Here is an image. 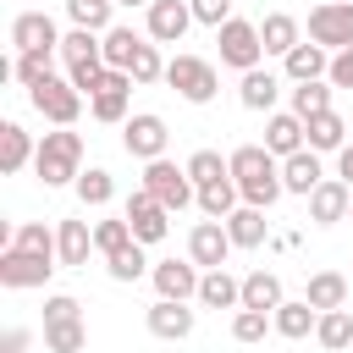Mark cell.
<instances>
[{
    "instance_id": "obj_1",
    "label": "cell",
    "mask_w": 353,
    "mask_h": 353,
    "mask_svg": "<svg viewBox=\"0 0 353 353\" xmlns=\"http://www.w3.org/2000/svg\"><path fill=\"white\" fill-rule=\"evenodd\" d=\"M232 182H237L243 204H259V210H270V204L287 193V182H281V160H276L265 143H243V149H232Z\"/></svg>"
},
{
    "instance_id": "obj_2",
    "label": "cell",
    "mask_w": 353,
    "mask_h": 353,
    "mask_svg": "<svg viewBox=\"0 0 353 353\" xmlns=\"http://www.w3.org/2000/svg\"><path fill=\"white\" fill-rule=\"evenodd\" d=\"M33 171H39L44 188L77 182V176H83V132H72V127L44 132V138H39V154H33Z\"/></svg>"
},
{
    "instance_id": "obj_3",
    "label": "cell",
    "mask_w": 353,
    "mask_h": 353,
    "mask_svg": "<svg viewBox=\"0 0 353 353\" xmlns=\"http://www.w3.org/2000/svg\"><path fill=\"white\" fill-rule=\"evenodd\" d=\"M61 61H66V77H72L83 94L99 88V77H105V44H99V33L72 28V33L61 39Z\"/></svg>"
},
{
    "instance_id": "obj_4",
    "label": "cell",
    "mask_w": 353,
    "mask_h": 353,
    "mask_svg": "<svg viewBox=\"0 0 353 353\" xmlns=\"http://www.w3.org/2000/svg\"><path fill=\"white\" fill-rule=\"evenodd\" d=\"M143 188L176 215V210H188V204H199V188H193V176H188V165H176V160H143Z\"/></svg>"
},
{
    "instance_id": "obj_5",
    "label": "cell",
    "mask_w": 353,
    "mask_h": 353,
    "mask_svg": "<svg viewBox=\"0 0 353 353\" xmlns=\"http://www.w3.org/2000/svg\"><path fill=\"white\" fill-rule=\"evenodd\" d=\"M28 99H33V110L44 116V121H55V127H72L77 116H83V88L72 83V77H44V83H33L28 88Z\"/></svg>"
},
{
    "instance_id": "obj_6",
    "label": "cell",
    "mask_w": 353,
    "mask_h": 353,
    "mask_svg": "<svg viewBox=\"0 0 353 353\" xmlns=\"http://www.w3.org/2000/svg\"><path fill=\"white\" fill-rule=\"evenodd\" d=\"M215 44H221V66H237V72H254L265 61V39H259V22H221L215 28Z\"/></svg>"
},
{
    "instance_id": "obj_7",
    "label": "cell",
    "mask_w": 353,
    "mask_h": 353,
    "mask_svg": "<svg viewBox=\"0 0 353 353\" xmlns=\"http://www.w3.org/2000/svg\"><path fill=\"white\" fill-rule=\"evenodd\" d=\"M165 83H171L188 105H210L215 88H221V77H215V66H210L204 55H176V61H165Z\"/></svg>"
},
{
    "instance_id": "obj_8",
    "label": "cell",
    "mask_w": 353,
    "mask_h": 353,
    "mask_svg": "<svg viewBox=\"0 0 353 353\" xmlns=\"http://www.w3.org/2000/svg\"><path fill=\"white\" fill-rule=\"evenodd\" d=\"M309 44H325L331 55L353 44V0H320L309 11Z\"/></svg>"
},
{
    "instance_id": "obj_9",
    "label": "cell",
    "mask_w": 353,
    "mask_h": 353,
    "mask_svg": "<svg viewBox=\"0 0 353 353\" xmlns=\"http://www.w3.org/2000/svg\"><path fill=\"white\" fill-rule=\"evenodd\" d=\"M121 215H127V226H132V237H138L143 248H149V243H160V237L171 232V210H165L143 182L127 193V210H121Z\"/></svg>"
},
{
    "instance_id": "obj_10",
    "label": "cell",
    "mask_w": 353,
    "mask_h": 353,
    "mask_svg": "<svg viewBox=\"0 0 353 353\" xmlns=\"http://www.w3.org/2000/svg\"><path fill=\"white\" fill-rule=\"evenodd\" d=\"M50 270H61V259H50V254H28V248H0V287H11V292L44 287Z\"/></svg>"
},
{
    "instance_id": "obj_11",
    "label": "cell",
    "mask_w": 353,
    "mask_h": 353,
    "mask_svg": "<svg viewBox=\"0 0 353 353\" xmlns=\"http://www.w3.org/2000/svg\"><path fill=\"white\" fill-rule=\"evenodd\" d=\"M127 99H132V72L105 66L99 88L88 94V116H94V121H105V127H121V121H127Z\"/></svg>"
},
{
    "instance_id": "obj_12",
    "label": "cell",
    "mask_w": 353,
    "mask_h": 353,
    "mask_svg": "<svg viewBox=\"0 0 353 353\" xmlns=\"http://www.w3.org/2000/svg\"><path fill=\"white\" fill-rule=\"evenodd\" d=\"M165 143H171V132H165V121H160L154 110H138V116L121 121V149H127L132 160H160Z\"/></svg>"
},
{
    "instance_id": "obj_13",
    "label": "cell",
    "mask_w": 353,
    "mask_h": 353,
    "mask_svg": "<svg viewBox=\"0 0 353 353\" xmlns=\"http://www.w3.org/2000/svg\"><path fill=\"white\" fill-rule=\"evenodd\" d=\"M232 232H226V221H199L193 232H188V259L199 265V270H221L226 259H232Z\"/></svg>"
},
{
    "instance_id": "obj_14",
    "label": "cell",
    "mask_w": 353,
    "mask_h": 353,
    "mask_svg": "<svg viewBox=\"0 0 353 353\" xmlns=\"http://www.w3.org/2000/svg\"><path fill=\"white\" fill-rule=\"evenodd\" d=\"M347 210H353V188H347L342 176H325V182L309 193V221H314V226H336V221H347Z\"/></svg>"
},
{
    "instance_id": "obj_15",
    "label": "cell",
    "mask_w": 353,
    "mask_h": 353,
    "mask_svg": "<svg viewBox=\"0 0 353 353\" xmlns=\"http://www.w3.org/2000/svg\"><path fill=\"white\" fill-rule=\"evenodd\" d=\"M149 281H154L160 298H182V303H188V298H199V281H204V276H199L193 259H160V265L149 270Z\"/></svg>"
},
{
    "instance_id": "obj_16",
    "label": "cell",
    "mask_w": 353,
    "mask_h": 353,
    "mask_svg": "<svg viewBox=\"0 0 353 353\" xmlns=\"http://www.w3.org/2000/svg\"><path fill=\"white\" fill-rule=\"evenodd\" d=\"M188 28H193V6L188 0H154L149 6V39L154 44H182Z\"/></svg>"
},
{
    "instance_id": "obj_17",
    "label": "cell",
    "mask_w": 353,
    "mask_h": 353,
    "mask_svg": "<svg viewBox=\"0 0 353 353\" xmlns=\"http://www.w3.org/2000/svg\"><path fill=\"white\" fill-rule=\"evenodd\" d=\"M265 149H270L276 160H287V154H298V149H309V132H303V116H292V110H270V121H265Z\"/></svg>"
},
{
    "instance_id": "obj_18",
    "label": "cell",
    "mask_w": 353,
    "mask_h": 353,
    "mask_svg": "<svg viewBox=\"0 0 353 353\" xmlns=\"http://www.w3.org/2000/svg\"><path fill=\"white\" fill-rule=\"evenodd\" d=\"M149 331L160 342H182V336H193V309L182 298H154L149 303Z\"/></svg>"
},
{
    "instance_id": "obj_19",
    "label": "cell",
    "mask_w": 353,
    "mask_h": 353,
    "mask_svg": "<svg viewBox=\"0 0 353 353\" xmlns=\"http://www.w3.org/2000/svg\"><path fill=\"white\" fill-rule=\"evenodd\" d=\"M281 182H287V193L309 199V193L325 182V171H320V149H298V154H287V160H281Z\"/></svg>"
},
{
    "instance_id": "obj_20",
    "label": "cell",
    "mask_w": 353,
    "mask_h": 353,
    "mask_svg": "<svg viewBox=\"0 0 353 353\" xmlns=\"http://www.w3.org/2000/svg\"><path fill=\"white\" fill-rule=\"evenodd\" d=\"M11 44L17 50H61V33H55V22L44 11H22L11 22Z\"/></svg>"
},
{
    "instance_id": "obj_21",
    "label": "cell",
    "mask_w": 353,
    "mask_h": 353,
    "mask_svg": "<svg viewBox=\"0 0 353 353\" xmlns=\"http://www.w3.org/2000/svg\"><path fill=\"white\" fill-rule=\"evenodd\" d=\"M281 72H287L292 83H314V77L331 72V50H325V44H292V50L281 55Z\"/></svg>"
},
{
    "instance_id": "obj_22",
    "label": "cell",
    "mask_w": 353,
    "mask_h": 353,
    "mask_svg": "<svg viewBox=\"0 0 353 353\" xmlns=\"http://www.w3.org/2000/svg\"><path fill=\"white\" fill-rule=\"evenodd\" d=\"M270 320H276V336H287V342H303V336L320 325V309H314L309 298H281V309H276Z\"/></svg>"
},
{
    "instance_id": "obj_23",
    "label": "cell",
    "mask_w": 353,
    "mask_h": 353,
    "mask_svg": "<svg viewBox=\"0 0 353 353\" xmlns=\"http://www.w3.org/2000/svg\"><path fill=\"white\" fill-rule=\"evenodd\" d=\"M55 243H61V265L66 270H83L88 254H94V226L88 221H61L55 226Z\"/></svg>"
},
{
    "instance_id": "obj_24",
    "label": "cell",
    "mask_w": 353,
    "mask_h": 353,
    "mask_svg": "<svg viewBox=\"0 0 353 353\" xmlns=\"http://www.w3.org/2000/svg\"><path fill=\"white\" fill-rule=\"evenodd\" d=\"M199 303H204V309H243V281H237L226 265H221V270H204Z\"/></svg>"
},
{
    "instance_id": "obj_25",
    "label": "cell",
    "mask_w": 353,
    "mask_h": 353,
    "mask_svg": "<svg viewBox=\"0 0 353 353\" xmlns=\"http://www.w3.org/2000/svg\"><path fill=\"white\" fill-rule=\"evenodd\" d=\"M276 94H281V77H276V72H265V66L243 72V83H237L243 110H276Z\"/></svg>"
},
{
    "instance_id": "obj_26",
    "label": "cell",
    "mask_w": 353,
    "mask_h": 353,
    "mask_svg": "<svg viewBox=\"0 0 353 353\" xmlns=\"http://www.w3.org/2000/svg\"><path fill=\"white\" fill-rule=\"evenodd\" d=\"M33 154H39V143L22 132V121H6V127H0V171H6V176H17Z\"/></svg>"
},
{
    "instance_id": "obj_27",
    "label": "cell",
    "mask_w": 353,
    "mask_h": 353,
    "mask_svg": "<svg viewBox=\"0 0 353 353\" xmlns=\"http://www.w3.org/2000/svg\"><path fill=\"white\" fill-rule=\"evenodd\" d=\"M226 232H232V243H237V248H259V243H265V232H270V221H265V210H259V204H237V210L226 215Z\"/></svg>"
},
{
    "instance_id": "obj_28",
    "label": "cell",
    "mask_w": 353,
    "mask_h": 353,
    "mask_svg": "<svg viewBox=\"0 0 353 353\" xmlns=\"http://www.w3.org/2000/svg\"><path fill=\"white\" fill-rule=\"evenodd\" d=\"M303 298L325 314V309H347V276L342 270H314L309 276V287H303Z\"/></svg>"
},
{
    "instance_id": "obj_29",
    "label": "cell",
    "mask_w": 353,
    "mask_h": 353,
    "mask_svg": "<svg viewBox=\"0 0 353 353\" xmlns=\"http://www.w3.org/2000/svg\"><path fill=\"white\" fill-rule=\"evenodd\" d=\"M243 309L276 314V309H281V276H276V270H248V276H243Z\"/></svg>"
},
{
    "instance_id": "obj_30",
    "label": "cell",
    "mask_w": 353,
    "mask_h": 353,
    "mask_svg": "<svg viewBox=\"0 0 353 353\" xmlns=\"http://www.w3.org/2000/svg\"><path fill=\"white\" fill-rule=\"evenodd\" d=\"M259 39H265V55H287L292 44H303V28H298V17L270 11V17L259 22Z\"/></svg>"
},
{
    "instance_id": "obj_31",
    "label": "cell",
    "mask_w": 353,
    "mask_h": 353,
    "mask_svg": "<svg viewBox=\"0 0 353 353\" xmlns=\"http://www.w3.org/2000/svg\"><path fill=\"white\" fill-rule=\"evenodd\" d=\"M303 132H309V149H320V154H336V149L347 143V121H342L336 110L309 116V121H303Z\"/></svg>"
},
{
    "instance_id": "obj_32",
    "label": "cell",
    "mask_w": 353,
    "mask_h": 353,
    "mask_svg": "<svg viewBox=\"0 0 353 353\" xmlns=\"http://www.w3.org/2000/svg\"><path fill=\"white\" fill-rule=\"evenodd\" d=\"M44 347H50V353H83V347H88V325H83V314L44 320Z\"/></svg>"
},
{
    "instance_id": "obj_33",
    "label": "cell",
    "mask_w": 353,
    "mask_h": 353,
    "mask_svg": "<svg viewBox=\"0 0 353 353\" xmlns=\"http://www.w3.org/2000/svg\"><path fill=\"white\" fill-rule=\"evenodd\" d=\"M314 342H320L325 353L353 347V314H347V309H325V314H320V325H314Z\"/></svg>"
},
{
    "instance_id": "obj_34",
    "label": "cell",
    "mask_w": 353,
    "mask_h": 353,
    "mask_svg": "<svg viewBox=\"0 0 353 353\" xmlns=\"http://www.w3.org/2000/svg\"><path fill=\"white\" fill-rule=\"evenodd\" d=\"M237 199H243V193H237V182H232V176H221V182H204V188H199V210H204L210 221H226V215L237 210Z\"/></svg>"
},
{
    "instance_id": "obj_35",
    "label": "cell",
    "mask_w": 353,
    "mask_h": 353,
    "mask_svg": "<svg viewBox=\"0 0 353 353\" xmlns=\"http://www.w3.org/2000/svg\"><path fill=\"white\" fill-rule=\"evenodd\" d=\"M6 248H28V254H50V259H61V243H55V232L44 226V221H22V226H11V243Z\"/></svg>"
},
{
    "instance_id": "obj_36",
    "label": "cell",
    "mask_w": 353,
    "mask_h": 353,
    "mask_svg": "<svg viewBox=\"0 0 353 353\" xmlns=\"http://www.w3.org/2000/svg\"><path fill=\"white\" fill-rule=\"evenodd\" d=\"M99 44H105V66H116V72H127L143 39H138L132 28H105V33H99Z\"/></svg>"
},
{
    "instance_id": "obj_37",
    "label": "cell",
    "mask_w": 353,
    "mask_h": 353,
    "mask_svg": "<svg viewBox=\"0 0 353 353\" xmlns=\"http://www.w3.org/2000/svg\"><path fill=\"white\" fill-rule=\"evenodd\" d=\"M55 50H17V61H11V77L22 83V88H33V83H44V77H55Z\"/></svg>"
},
{
    "instance_id": "obj_38",
    "label": "cell",
    "mask_w": 353,
    "mask_h": 353,
    "mask_svg": "<svg viewBox=\"0 0 353 353\" xmlns=\"http://www.w3.org/2000/svg\"><path fill=\"white\" fill-rule=\"evenodd\" d=\"M331 94H336V88H331V77H314V83H298V88H292V116H303V121H309V116H320V110H331Z\"/></svg>"
},
{
    "instance_id": "obj_39",
    "label": "cell",
    "mask_w": 353,
    "mask_h": 353,
    "mask_svg": "<svg viewBox=\"0 0 353 353\" xmlns=\"http://www.w3.org/2000/svg\"><path fill=\"white\" fill-rule=\"evenodd\" d=\"M72 188H77L83 210H105V204H110V193H116V182H110V171H105V165H88Z\"/></svg>"
},
{
    "instance_id": "obj_40",
    "label": "cell",
    "mask_w": 353,
    "mask_h": 353,
    "mask_svg": "<svg viewBox=\"0 0 353 353\" xmlns=\"http://www.w3.org/2000/svg\"><path fill=\"white\" fill-rule=\"evenodd\" d=\"M110 11H116V0H66V17H72V28H88V33H105V28H116V22H110Z\"/></svg>"
},
{
    "instance_id": "obj_41",
    "label": "cell",
    "mask_w": 353,
    "mask_h": 353,
    "mask_svg": "<svg viewBox=\"0 0 353 353\" xmlns=\"http://www.w3.org/2000/svg\"><path fill=\"white\" fill-rule=\"evenodd\" d=\"M105 270H110L116 281H138V276H143V270H154V265L143 259V243L132 237L127 248H116V254H105Z\"/></svg>"
},
{
    "instance_id": "obj_42",
    "label": "cell",
    "mask_w": 353,
    "mask_h": 353,
    "mask_svg": "<svg viewBox=\"0 0 353 353\" xmlns=\"http://www.w3.org/2000/svg\"><path fill=\"white\" fill-rule=\"evenodd\" d=\"M188 176H193V188L221 182V176H232V160H221L215 149H193V154H188Z\"/></svg>"
},
{
    "instance_id": "obj_43",
    "label": "cell",
    "mask_w": 353,
    "mask_h": 353,
    "mask_svg": "<svg viewBox=\"0 0 353 353\" xmlns=\"http://www.w3.org/2000/svg\"><path fill=\"white\" fill-rule=\"evenodd\" d=\"M265 331H276V320L265 309H237L232 314V336L237 342H265Z\"/></svg>"
},
{
    "instance_id": "obj_44",
    "label": "cell",
    "mask_w": 353,
    "mask_h": 353,
    "mask_svg": "<svg viewBox=\"0 0 353 353\" xmlns=\"http://www.w3.org/2000/svg\"><path fill=\"white\" fill-rule=\"evenodd\" d=\"M132 83H160L165 77V61H160V44H138V55H132Z\"/></svg>"
},
{
    "instance_id": "obj_45",
    "label": "cell",
    "mask_w": 353,
    "mask_h": 353,
    "mask_svg": "<svg viewBox=\"0 0 353 353\" xmlns=\"http://www.w3.org/2000/svg\"><path fill=\"white\" fill-rule=\"evenodd\" d=\"M127 243H132L127 215H116V221H99V226H94V248H99V254H116V248H127Z\"/></svg>"
},
{
    "instance_id": "obj_46",
    "label": "cell",
    "mask_w": 353,
    "mask_h": 353,
    "mask_svg": "<svg viewBox=\"0 0 353 353\" xmlns=\"http://www.w3.org/2000/svg\"><path fill=\"white\" fill-rule=\"evenodd\" d=\"M188 6H193V22H204V28L232 22V0H188Z\"/></svg>"
},
{
    "instance_id": "obj_47",
    "label": "cell",
    "mask_w": 353,
    "mask_h": 353,
    "mask_svg": "<svg viewBox=\"0 0 353 353\" xmlns=\"http://www.w3.org/2000/svg\"><path fill=\"white\" fill-rule=\"evenodd\" d=\"M325 77H331V88H353V44L331 55V72Z\"/></svg>"
},
{
    "instance_id": "obj_48",
    "label": "cell",
    "mask_w": 353,
    "mask_h": 353,
    "mask_svg": "<svg viewBox=\"0 0 353 353\" xmlns=\"http://www.w3.org/2000/svg\"><path fill=\"white\" fill-rule=\"evenodd\" d=\"M83 303L77 298H66V292H55V298H44V320H66V314H77Z\"/></svg>"
},
{
    "instance_id": "obj_49",
    "label": "cell",
    "mask_w": 353,
    "mask_h": 353,
    "mask_svg": "<svg viewBox=\"0 0 353 353\" xmlns=\"http://www.w3.org/2000/svg\"><path fill=\"white\" fill-rule=\"evenodd\" d=\"M28 342H33V331H22V325H11V331L0 336V353H28Z\"/></svg>"
},
{
    "instance_id": "obj_50",
    "label": "cell",
    "mask_w": 353,
    "mask_h": 353,
    "mask_svg": "<svg viewBox=\"0 0 353 353\" xmlns=\"http://www.w3.org/2000/svg\"><path fill=\"white\" fill-rule=\"evenodd\" d=\"M336 176L353 188V143H342V149H336Z\"/></svg>"
},
{
    "instance_id": "obj_51",
    "label": "cell",
    "mask_w": 353,
    "mask_h": 353,
    "mask_svg": "<svg viewBox=\"0 0 353 353\" xmlns=\"http://www.w3.org/2000/svg\"><path fill=\"white\" fill-rule=\"evenodd\" d=\"M116 6H143V11H149V6H154V0H116Z\"/></svg>"
},
{
    "instance_id": "obj_52",
    "label": "cell",
    "mask_w": 353,
    "mask_h": 353,
    "mask_svg": "<svg viewBox=\"0 0 353 353\" xmlns=\"http://www.w3.org/2000/svg\"><path fill=\"white\" fill-rule=\"evenodd\" d=\"M347 221H353V210H347Z\"/></svg>"
}]
</instances>
